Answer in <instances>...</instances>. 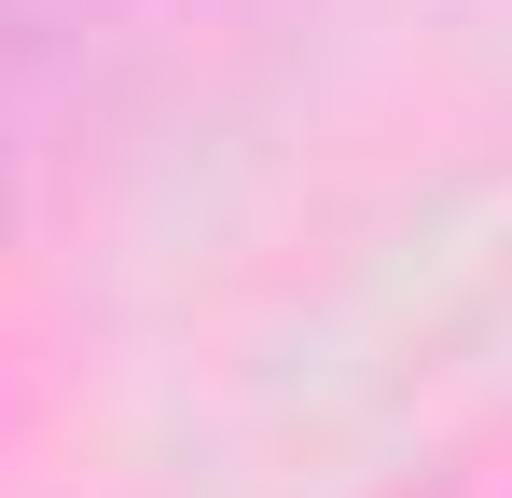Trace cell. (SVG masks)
<instances>
[{
  "mask_svg": "<svg viewBox=\"0 0 512 498\" xmlns=\"http://www.w3.org/2000/svg\"><path fill=\"white\" fill-rule=\"evenodd\" d=\"M139 14L153 0H0V222L70 139V111L139 56Z\"/></svg>",
  "mask_w": 512,
  "mask_h": 498,
  "instance_id": "6da1fadb",
  "label": "cell"
}]
</instances>
